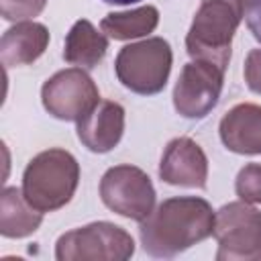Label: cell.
<instances>
[{
    "label": "cell",
    "instance_id": "1",
    "mask_svg": "<svg viewBox=\"0 0 261 261\" xmlns=\"http://www.w3.org/2000/svg\"><path fill=\"white\" fill-rule=\"evenodd\" d=\"M212 206L202 198H169L141 220L143 249L153 257H175L214 234Z\"/></svg>",
    "mask_w": 261,
    "mask_h": 261
},
{
    "label": "cell",
    "instance_id": "2",
    "mask_svg": "<svg viewBox=\"0 0 261 261\" xmlns=\"http://www.w3.org/2000/svg\"><path fill=\"white\" fill-rule=\"evenodd\" d=\"M245 8L247 0H202L186 37L188 55L226 69L232 35L245 16Z\"/></svg>",
    "mask_w": 261,
    "mask_h": 261
},
{
    "label": "cell",
    "instance_id": "3",
    "mask_svg": "<svg viewBox=\"0 0 261 261\" xmlns=\"http://www.w3.org/2000/svg\"><path fill=\"white\" fill-rule=\"evenodd\" d=\"M80 165L69 151L49 149L35 155L22 175V194L41 212L65 206L75 194Z\"/></svg>",
    "mask_w": 261,
    "mask_h": 261
},
{
    "label": "cell",
    "instance_id": "4",
    "mask_svg": "<svg viewBox=\"0 0 261 261\" xmlns=\"http://www.w3.org/2000/svg\"><path fill=\"white\" fill-rule=\"evenodd\" d=\"M120 84L137 94H157L171 71V47L161 37L130 43L120 49L114 63Z\"/></svg>",
    "mask_w": 261,
    "mask_h": 261
},
{
    "label": "cell",
    "instance_id": "5",
    "mask_svg": "<svg viewBox=\"0 0 261 261\" xmlns=\"http://www.w3.org/2000/svg\"><path fill=\"white\" fill-rule=\"evenodd\" d=\"M135 253L133 237L112 222H92L59 237V261H124Z\"/></svg>",
    "mask_w": 261,
    "mask_h": 261
},
{
    "label": "cell",
    "instance_id": "6",
    "mask_svg": "<svg viewBox=\"0 0 261 261\" xmlns=\"http://www.w3.org/2000/svg\"><path fill=\"white\" fill-rule=\"evenodd\" d=\"M214 239L218 261H261V212L243 202H230L216 212Z\"/></svg>",
    "mask_w": 261,
    "mask_h": 261
},
{
    "label": "cell",
    "instance_id": "7",
    "mask_svg": "<svg viewBox=\"0 0 261 261\" xmlns=\"http://www.w3.org/2000/svg\"><path fill=\"white\" fill-rule=\"evenodd\" d=\"M102 202L120 216L145 220L155 206V188L149 175L135 165L110 167L100 181Z\"/></svg>",
    "mask_w": 261,
    "mask_h": 261
},
{
    "label": "cell",
    "instance_id": "8",
    "mask_svg": "<svg viewBox=\"0 0 261 261\" xmlns=\"http://www.w3.org/2000/svg\"><path fill=\"white\" fill-rule=\"evenodd\" d=\"M98 88L82 67H69L51 75L41 90L43 106L59 120H80L100 100Z\"/></svg>",
    "mask_w": 261,
    "mask_h": 261
},
{
    "label": "cell",
    "instance_id": "9",
    "mask_svg": "<svg viewBox=\"0 0 261 261\" xmlns=\"http://www.w3.org/2000/svg\"><path fill=\"white\" fill-rule=\"evenodd\" d=\"M224 82V69L210 61L194 59L184 65L175 90L173 106L186 118L206 116L218 102Z\"/></svg>",
    "mask_w": 261,
    "mask_h": 261
},
{
    "label": "cell",
    "instance_id": "10",
    "mask_svg": "<svg viewBox=\"0 0 261 261\" xmlns=\"http://www.w3.org/2000/svg\"><path fill=\"white\" fill-rule=\"evenodd\" d=\"M159 175L171 186L184 188H206L208 179V159L198 143L188 137L169 141L163 151Z\"/></svg>",
    "mask_w": 261,
    "mask_h": 261
},
{
    "label": "cell",
    "instance_id": "11",
    "mask_svg": "<svg viewBox=\"0 0 261 261\" xmlns=\"http://www.w3.org/2000/svg\"><path fill=\"white\" fill-rule=\"evenodd\" d=\"M124 130V108L116 102L102 100L77 120L80 141L94 153H106L118 145Z\"/></svg>",
    "mask_w": 261,
    "mask_h": 261
},
{
    "label": "cell",
    "instance_id": "12",
    "mask_svg": "<svg viewBox=\"0 0 261 261\" xmlns=\"http://www.w3.org/2000/svg\"><path fill=\"white\" fill-rule=\"evenodd\" d=\"M220 139L234 153H261V106L237 104L220 120Z\"/></svg>",
    "mask_w": 261,
    "mask_h": 261
},
{
    "label": "cell",
    "instance_id": "13",
    "mask_svg": "<svg viewBox=\"0 0 261 261\" xmlns=\"http://www.w3.org/2000/svg\"><path fill=\"white\" fill-rule=\"evenodd\" d=\"M49 45V31L41 22L22 20L10 27L0 41V57L4 65H29L43 55Z\"/></svg>",
    "mask_w": 261,
    "mask_h": 261
},
{
    "label": "cell",
    "instance_id": "14",
    "mask_svg": "<svg viewBox=\"0 0 261 261\" xmlns=\"http://www.w3.org/2000/svg\"><path fill=\"white\" fill-rule=\"evenodd\" d=\"M43 212L29 204L18 188H4L0 196V232L10 239H20L39 228Z\"/></svg>",
    "mask_w": 261,
    "mask_h": 261
},
{
    "label": "cell",
    "instance_id": "15",
    "mask_svg": "<svg viewBox=\"0 0 261 261\" xmlns=\"http://www.w3.org/2000/svg\"><path fill=\"white\" fill-rule=\"evenodd\" d=\"M106 49H108L106 37L98 33L90 20H77L65 37L63 59L71 65L92 69L104 59Z\"/></svg>",
    "mask_w": 261,
    "mask_h": 261
},
{
    "label": "cell",
    "instance_id": "16",
    "mask_svg": "<svg viewBox=\"0 0 261 261\" xmlns=\"http://www.w3.org/2000/svg\"><path fill=\"white\" fill-rule=\"evenodd\" d=\"M159 22V12L155 6H141L128 12H112L102 18L100 29L114 41H126L145 37L155 31Z\"/></svg>",
    "mask_w": 261,
    "mask_h": 261
},
{
    "label": "cell",
    "instance_id": "17",
    "mask_svg": "<svg viewBox=\"0 0 261 261\" xmlns=\"http://www.w3.org/2000/svg\"><path fill=\"white\" fill-rule=\"evenodd\" d=\"M234 188L241 200L261 204V163L245 165L237 175Z\"/></svg>",
    "mask_w": 261,
    "mask_h": 261
},
{
    "label": "cell",
    "instance_id": "18",
    "mask_svg": "<svg viewBox=\"0 0 261 261\" xmlns=\"http://www.w3.org/2000/svg\"><path fill=\"white\" fill-rule=\"evenodd\" d=\"M47 0H0V12L6 20H24L37 16Z\"/></svg>",
    "mask_w": 261,
    "mask_h": 261
},
{
    "label": "cell",
    "instance_id": "19",
    "mask_svg": "<svg viewBox=\"0 0 261 261\" xmlns=\"http://www.w3.org/2000/svg\"><path fill=\"white\" fill-rule=\"evenodd\" d=\"M245 82L247 86L261 94V49H253L249 55H247V61H245Z\"/></svg>",
    "mask_w": 261,
    "mask_h": 261
},
{
    "label": "cell",
    "instance_id": "20",
    "mask_svg": "<svg viewBox=\"0 0 261 261\" xmlns=\"http://www.w3.org/2000/svg\"><path fill=\"white\" fill-rule=\"evenodd\" d=\"M245 18H247L249 31H251L253 37L261 43V0H247Z\"/></svg>",
    "mask_w": 261,
    "mask_h": 261
},
{
    "label": "cell",
    "instance_id": "21",
    "mask_svg": "<svg viewBox=\"0 0 261 261\" xmlns=\"http://www.w3.org/2000/svg\"><path fill=\"white\" fill-rule=\"evenodd\" d=\"M108 4H133V2H139V0H104Z\"/></svg>",
    "mask_w": 261,
    "mask_h": 261
}]
</instances>
